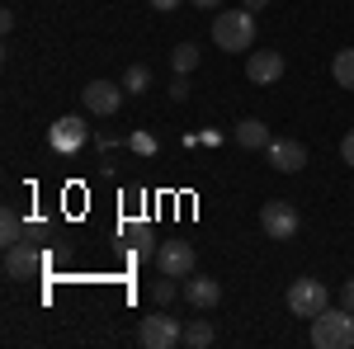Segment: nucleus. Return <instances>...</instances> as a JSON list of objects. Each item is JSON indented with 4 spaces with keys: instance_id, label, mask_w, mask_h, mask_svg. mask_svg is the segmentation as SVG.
I'll return each instance as SVG.
<instances>
[{
    "instance_id": "obj_1",
    "label": "nucleus",
    "mask_w": 354,
    "mask_h": 349,
    "mask_svg": "<svg viewBox=\"0 0 354 349\" xmlns=\"http://www.w3.org/2000/svg\"><path fill=\"white\" fill-rule=\"evenodd\" d=\"M213 43H218L222 53H250L255 48V15L250 10H218V19H213Z\"/></svg>"
},
{
    "instance_id": "obj_2",
    "label": "nucleus",
    "mask_w": 354,
    "mask_h": 349,
    "mask_svg": "<svg viewBox=\"0 0 354 349\" xmlns=\"http://www.w3.org/2000/svg\"><path fill=\"white\" fill-rule=\"evenodd\" d=\"M312 345L317 349H354V317L345 307H335V312H322V317H312Z\"/></svg>"
},
{
    "instance_id": "obj_3",
    "label": "nucleus",
    "mask_w": 354,
    "mask_h": 349,
    "mask_svg": "<svg viewBox=\"0 0 354 349\" xmlns=\"http://www.w3.org/2000/svg\"><path fill=\"white\" fill-rule=\"evenodd\" d=\"M137 345L142 349H175V345H185V326L175 321V317H165V312H151L137 326Z\"/></svg>"
},
{
    "instance_id": "obj_4",
    "label": "nucleus",
    "mask_w": 354,
    "mask_h": 349,
    "mask_svg": "<svg viewBox=\"0 0 354 349\" xmlns=\"http://www.w3.org/2000/svg\"><path fill=\"white\" fill-rule=\"evenodd\" d=\"M298 227H302V217L288 198H270V203L260 208V232H265L270 241H293Z\"/></svg>"
},
{
    "instance_id": "obj_5",
    "label": "nucleus",
    "mask_w": 354,
    "mask_h": 349,
    "mask_svg": "<svg viewBox=\"0 0 354 349\" xmlns=\"http://www.w3.org/2000/svg\"><path fill=\"white\" fill-rule=\"evenodd\" d=\"M330 307V293L322 279H293V288H288V312L302 317V321H312V317H322Z\"/></svg>"
},
{
    "instance_id": "obj_6",
    "label": "nucleus",
    "mask_w": 354,
    "mask_h": 349,
    "mask_svg": "<svg viewBox=\"0 0 354 349\" xmlns=\"http://www.w3.org/2000/svg\"><path fill=\"white\" fill-rule=\"evenodd\" d=\"M38 274H43V250H33L28 241L5 245V279H10V283H28V279H38Z\"/></svg>"
},
{
    "instance_id": "obj_7",
    "label": "nucleus",
    "mask_w": 354,
    "mask_h": 349,
    "mask_svg": "<svg viewBox=\"0 0 354 349\" xmlns=\"http://www.w3.org/2000/svg\"><path fill=\"white\" fill-rule=\"evenodd\" d=\"M156 265H161V274H170V279H189L194 265H198V255H194L189 241H161Z\"/></svg>"
},
{
    "instance_id": "obj_8",
    "label": "nucleus",
    "mask_w": 354,
    "mask_h": 349,
    "mask_svg": "<svg viewBox=\"0 0 354 349\" xmlns=\"http://www.w3.org/2000/svg\"><path fill=\"white\" fill-rule=\"evenodd\" d=\"M123 95H128V90H123V85H113V81H90L81 90L85 109H90V113H100V118H113L118 104H123Z\"/></svg>"
},
{
    "instance_id": "obj_9",
    "label": "nucleus",
    "mask_w": 354,
    "mask_h": 349,
    "mask_svg": "<svg viewBox=\"0 0 354 349\" xmlns=\"http://www.w3.org/2000/svg\"><path fill=\"white\" fill-rule=\"evenodd\" d=\"M85 137H90V128H85V118H76V113H66V118H57L53 128H48V142H53V151H81Z\"/></svg>"
},
{
    "instance_id": "obj_10",
    "label": "nucleus",
    "mask_w": 354,
    "mask_h": 349,
    "mask_svg": "<svg viewBox=\"0 0 354 349\" xmlns=\"http://www.w3.org/2000/svg\"><path fill=\"white\" fill-rule=\"evenodd\" d=\"M265 156H270L274 170H283V175H298L302 165H307V147L293 142V137H274L270 147H265Z\"/></svg>"
},
{
    "instance_id": "obj_11",
    "label": "nucleus",
    "mask_w": 354,
    "mask_h": 349,
    "mask_svg": "<svg viewBox=\"0 0 354 349\" xmlns=\"http://www.w3.org/2000/svg\"><path fill=\"white\" fill-rule=\"evenodd\" d=\"M185 302H189L194 312H213L222 302V283L218 279H203V274H189L185 279Z\"/></svg>"
},
{
    "instance_id": "obj_12",
    "label": "nucleus",
    "mask_w": 354,
    "mask_h": 349,
    "mask_svg": "<svg viewBox=\"0 0 354 349\" xmlns=\"http://www.w3.org/2000/svg\"><path fill=\"white\" fill-rule=\"evenodd\" d=\"M283 76V57L279 53H250L245 57V81L250 85H274Z\"/></svg>"
},
{
    "instance_id": "obj_13",
    "label": "nucleus",
    "mask_w": 354,
    "mask_h": 349,
    "mask_svg": "<svg viewBox=\"0 0 354 349\" xmlns=\"http://www.w3.org/2000/svg\"><path fill=\"white\" fill-rule=\"evenodd\" d=\"M232 137H236V147H245V151H265V147L274 142V133L265 128V123H260V118H241Z\"/></svg>"
},
{
    "instance_id": "obj_14",
    "label": "nucleus",
    "mask_w": 354,
    "mask_h": 349,
    "mask_svg": "<svg viewBox=\"0 0 354 349\" xmlns=\"http://www.w3.org/2000/svg\"><path fill=\"white\" fill-rule=\"evenodd\" d=\"M0 241H5V245L28 241V222L15 213V208H5V213H0Z\"/></svg>"
},
{
    "instance_id": "obj_15",
    "label": "nucleus",
    "mask_w": 354,
    "mask_h": 349,
    "mask_svg": "<svg viewBox=\"0 0 354 349\" xmlns=\"http://www.w3.org/2000/svg\"><path fill=\"white\" fill-rule=\"evenodd\" d=\"M330 76H335V85H340V90H354V48H340V53H335Z\"/></svg>"
},
{
    "instance_id": "obj_16",
    "label": "nucleus",
    "mask_w": 354,
    "mask_h": 349,
    "mask_svg": "<svg viewBox=\"0 0 354 349\" xmlns=\"http://www.w3.org/2000/svg\"><path fill=\"white\" fill-rule=\"evenodd\" d=\"M123 90H128V95H147V90H151V71H147L142 62H133V66L123 71Z\"/></svg>"
},
{
    "instance_id": "obj_17",
    "label": "nucleus",
    "mask_w": 354,
    "mask_h": 349,
    "mask_svg": "<svg viewBox=\"0 0 354 349\" xmlns=\"http://www.w3.org/2000/svg\"><path fill=\"white\" fill-rule=\"evenodd\" d=\"M213 340H218V330H213L208 321H189V326H185V345H189V349H208Z\"/></svg>"
},
{
    "instance_id": "obj_18",
    "label": "nucleus",
    "mask_w": 354,
    "mask_h": 349,
    "mask_svg": "<svg viewBox=\"0 0 354 349\" xmlns=\"http://www.w3.org/2000/svg\"><path fill=\"white\" fill-rule=\"evenodd\" d=\"M170 66H175V76H189L194 66H198V48H194V43H180V48L170 53Z\"/></svg>"
},
{
    "instance_id": "obj_19",
    "label": "nucleus",
    "mask_w": 354,
    "mask_h": 349,
    "mask_svg": "<svg viewBox=\"0 0 354 349\" xmlns=\"http://www.w3.org/2000/svg\"><path fill=\"white\" fill-rule=\"evenodd\" d=\"M180 288H185V283H175V279H170V274H161V279H156V283H151V302H170V297L180 293Z\"/></svg>"
},
{
    "instance_id": "obj_20",
    "label": "nucleus",
    "mask_w": 354,
    "mask_h": 349,
    "mask_svg": "<svg viewBox=\"0 0 354 349\" xmlns=\"http://www.w3.org/2000/svg\"><path fill=\"white\" fill-rule=\"evenodd\" d=\"M128 147H133L137 156H151V151H156V137H151V133H133V137H128Z\"/></svg>"
},
{
    "instance_id": "obj_21",
    "label": "nucleus",
    "mask_w": 354,
    "mask_h": 349,
    "mask_svg": "<svg viewBox=\"0 0 354 349\" xmlns=\"http://www.w3.org/2000/svg\"><path fill=\"white\" fill-rule=\"evenodd\" d=\"M170 100H175V104H185V100H189V81H185V76H175V85H170Z\"/></svg>"
},
{
    "instance_id": "obj_22",
    "label": "nucleus",
    "mask_w": 354,
    "mask_h": 349,
    "mask_svg": "<svg viewBox=\"0 0 354 349\" xmlns=\"http://www.w3.org/2000/svg\"><path fill=\"white\" fill-rule=\"evenodd\" d=\"M340 307L354 317V279H345V288H340Z\"/></svg>"
},
{
    "instance_id": "obj_23",
    "label": "nucleus",
    "mask_w": 354,
    "mask_h": 349,
    "mask_svg": "<svg viewBox=\"0 0 354 349\" xmlns=\"http://www.w3.org/2000/svg\"><path fill=\"white\" fill-rule=\"evenodd\" d=\"M340 156H345V165H354V128L340 137Z\"/></svg>"
},
{
    "instance_id": "obj_24",
    "label": "nucleus",
    "mask_w": 354,
    "mask_h": 349,
    "mask_svg": "<svg viewBox=\"0 0 354 349\" xmlns=\"http://www.w3.org/2000/svg\"><path fill=\"white\" fill-rule=\"evenodd\" d=\"M151 10H161V15H170V10H180V0H147Z\"/></svg>"
},
{
    "instance_id": "obj_25",
    "label": "nucleus",
    "mask_w": 354,
    "mask_h": 349,
    "mask_svg": "<svg viewBox=\"0 0 354 349\" xmlns=\"http://www.w3.org/2000/svg\"><path fill=\"white\" fill-rule=\"evenodd\" d=\"M245 10H250V15H260V10H265V5H270V0H241Z\"/></svg>"
},
{
    "instance_id": "obj_26",
    "label": "nucleus",
    "mask_w": 354,
    "mask_h": 349,
    "mask_svg": "<svg viewBox=\"0 0 354 349\" xmlns=\"http://www.w3.org/2000/svg\"><path fill=\"white\" fill-rule=\"evenodd\" d=\"M194 5H198V10H218L222 0H194Z\"/></svg>"
}]
</instances>
